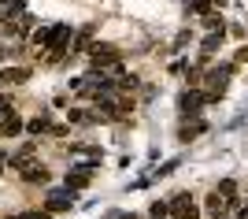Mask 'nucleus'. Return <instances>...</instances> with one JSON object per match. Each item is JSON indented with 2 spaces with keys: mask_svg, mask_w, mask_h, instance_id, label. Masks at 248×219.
I'll return each instance as SVG.
<instances>
[{
  "mask_svg": "<svg viewBox=\"0 0 248 219\" xmlns=\"http://www.w3.org/2000/svg\"><path fill=\"white\" fill-rule=\"evenodd\" d=\"M241 219H248V208H245V212H241Z\"/></svg>",
  "mask_w": 248,
  "mask_h": 219,
  "instance_id": "obj_12",
  "label": "nucleus"
},
{
  "mask_svg": "<svg viewBox=\"0 0 248 219\" xmlns=\"http://www.w3.org/2000/svg\"><path fill=\"white\" fill-rule=\"evenodd\" d=\"M207 101H211V93H182L178 108H182V115H197L200 104H207Z\"/></svg>",
  "mask_w": 248,
  "mask_h": 219,
  "instance_id": "obj_1",
  "label": "nucleus"
},
{
  "mask_svg": "<svg viewBox=\"0 0 248 219\" xmlns=\"http://www.w3.org/2000/svg\"><path fill=\"white\" fill-rule=\"evenodd\" d=\"M41 130H48V119H30V134H41Z\"/></svg>",
  "mask_w": 248,
  "mask_h": 219,
  "instance_id": "obj_9",
  "label": "nucleus"
},
{
  "mask_svg": "<svg viewBox=\"0 0 248 219\" xmlns=\"http://www.w3.org/2000/svg\"><path fill=\"white\" fill-rule=\"evenodd\" d=\"M71 204H74V189H56V193L48 197L52 212H63V208H71Z\"/></svg>",
  "mask_w": 248,
  "mask_h": 219,
  "instance_id": "obj_3",
  "label": "nucleus"
},
{
  "mask_svg": "<svg viewBox=\"0 0 248 219\" xmlns=\"http://www.w3.org/2000/svg\"><path fill=\"white\" fill-rule=\"evenodd\" d=\"M0 130H4V134H8V137H15V134H19V130H22V119H19V115H8V119L0 123Z\"/></svg>",
  "mask_w": 248,
  "mask_h": 219,
  "instance_id": "obj_4",
  "label": "nucleus"
},
{
  "mask_svg": "<svg viewBox=\"0 0 248 219\" xmlns=\"http://www.w3.org/2000/svg\"><path fill=\"white\" fill-rule=\"evenodd\" d=\"M170 208H174V216H178V219H200V212L193 208V201H189L186 193H178V197H174V204H170Z\"/></svg>",
  "mask_w": 248,
  "mask_h": 219,
  "instance_id": "obj_2",
  "label": "nucleus"
},
{
  "mask_svg": "<svg viewBox=\"0 0 248 219\" xmlns=\"http://www.w3.org/2000/svg\"><path fill=\"white\" fill-rule=\"evenodd\" d=\"M197 134H204V123H200V119H197V123H186V126H182V141H189V137H197Z\"/></svg>",
  "mask_w": 248,
  "mask_h": 219,
  "instance_id": "obj_7",
  "label": "nucleus"
},
{
  "mask_svg": "<svg viewBox=\"0 0 248 219\" xmlns=\"http://www.w3.org/2000/svg\"><path fill=\"white\" fill-rule=\"evenodd\" d=\"M45 178H48L45 167H26V182H45Z\"/></svg>",
  "mask_w": 248,
  "mask_h": 219,
  "instance_id": "obj_8",
  "label": "nucleus"
},
{
  "mask_svg": "<svg viewBox=\"0 0 248 219\" xmlns=\"http://www.w3.org/2000/svg\"><path fill=\"white\" fill-rule=\"evenodd\" d=\"M218 45H222V30H211V34L204 37V56H211Z\"/></svg>",
  "mask_w": 248,
  "mask_h": 219,
  "instance_id": "obj_6",
  "label": "nucleus"
},
{
  "mask_svg": "<svg viewBox=\"0 0 248 219\" xmlns=\"http://www.w3.org/2000/svg\"><path fill=\"white\" fill-rule=\"evenodd\" d=\"M237 60H241V63L248 60V45H245V49H241V52H237Z\"/></svg>",
  "mask_w": 248,
  "mask_h": 219,
  "instance_id": "obj_10",
  "label": "nucleus"
},
{
  "mask_svg": "<svg viewBox=\"0 0 248 219\" xmlns=\"http://www.w3.org/2000/svg\"><path fill=\"white\" fill-rule=\"evenodd\" d=\"M226 208H230V201H222V193H211V197H207V212H215V216H222Z\"/></svg>",
  "mask_w": 248,
  "mask_h": 219,
  "instance_id": "obj_5",
  "label": "nucleus"
},
{
  "mask_svg": "<svg viewBox=\"0 0 248 219\" xmlns=\"http://www.w3.org/2000/svg\"><path fill=\"white\" fill-rule=\"evenodd\" d=\"M4 160H8V156H4V152H0V167H4Z\"/></svg>",
  "mask_w": 248,
  "mask_h": 219,
  "instance_id": "obj_11",
  "label": "nucleus"
}]
</instances>
